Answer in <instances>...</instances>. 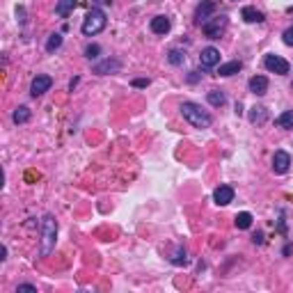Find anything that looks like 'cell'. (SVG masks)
<instances>
[{"mask_svg":"<svg viewBox=\"0 0 293 293\" xmlns=\"http://www.w3.org/2000/svg\"><path fill=\"white\" fill-rule=\"evenodd\" d=\"M181 115H183V119L190 126H195V128H209V126L213 124V117H211L206 110H202V106H197V103H192V101L181 103Z\"/></svg>","mask_w":293,"mask_h":293,"instance_id":"6da1fadb","label":"cell"},{"mask_svg":"<svg viewBox=\"0 0 293 293\" xmlns=\"http://www.w3.org/2000/svg\"><path fill=\"white\" fill-rule=\"evenodd\" d=\"M106 23H108L106 12H103L101 7H92L90 12H87V16H85V21H83V35H87V37L99 35V32L106 28Z\"/></svg>","mask_w":293,"mask_h":293,"instance_id":"7a4b0ae2","label":"cell"},{"mask_svg":"<svg viewBox=\"0 0 293 293\" xmlns=\"http://www.w3.org/2000/svg\"><path fill=\"white\" fill-rule=\"evenodd\" d=\"M55 238H58V222L53 216H46L42 222V257H48L53 252Z\"/></svg>","mask_w":293,"mask_h":293,"instance_id":"3957f363","label":"cell"},{"mask_svg":"<svg viewBox=\"0 0 293 293\" xmlns=\"http://www.w3.org/2000/svg\"><path fill=\"white\" fill-rule=\"evenodd\" d=\"M227 23H229V18L222 14V16H213V18H209L206 23H202V30L209 39H220V35L225 32V28H227Z\"/></svg>","mask_w":293,"mask_h":293,"instance_id":"277c9868","label":"cell"},{"mask_svg":"<svg viewBox=\"0 0 293 293\" xmlns=\"http://www.w3.org/2000/svg\"><path fill=\"white\" fill-rule=\"evenodd\" d=\"M263 66H266L268 71H273V73H280V76L289 73V69H291V64H289L282 55H273V53L263 58Z\"/></svg>","mask_w":293,"mask_h":293,"instance_id":"5b68a950","label":"cell"},{"mask_svg":"<svg viewBox=\"0 0 293 293\" xmlns=\"http://www.w3.org/2000/svg\"><path fill=\"white\" fill-rule=\"evenodd\" d=\"M199 62H202L204 69H213V66L220 64V51L213 46H206L202 51V55H199Z\"/></svg>","mask_w":293,"mask_h":293,"instance_id":"8992f818","label":"cell"},{"mask_svg":"<svg viewBox=\"0 0 293 293\" xmlns=\"http://www.w3.org/2000/svg\"><path fill=\"white\" fill-rule=\"evenodd\" d=\"M213 12H216V2H213V0H202L197 5V9H195V21H197L199 25L206 23Z\"/></svg>","mask_w":293,"mask_h":293,"instance_id":"52a82bcc","label":"cell"},{"mask_svg":"<svg viewBox=\"0 0 293 293\" xmlns=\"http://www.w3.org/2000/svg\"><path fill=\"white\" fill-rule=\"evenodd\" d=\"M289 168H291V156L287 154V151H275V156H273V172L275 174H287Z\"/></svg>","mask_w":293,"mask_h":293,"instance_id":"ba28073f","label":"cell"},{"mask_svg":"<svg viewBox=\"0 0 293 293\" xmlns=\"http://www.w3.org/2000/svg\"><path fill=\"white\" fill-rule=\"evenodd\" d=\"M121 69V62L115 60V58H106L103 62H99V64H94V73H99V76H108V73H117Z\"/></svg>","mask_w":293,"mask_h":293,"instance_id":"9c48e42d","label":"cell"},{"mask_svg":"<svg viewBox=\"0 0 293 293\" xmlns=\"http://www.w3.org/2000/svg\"><path fill=\"white\" fill-rule=\"evenodd\" d=\"M51 85H53V78H51V76H44V73H42V76H37L35 80H32V85H30V94L37 99V96H42L44 92L51 90Z\"/></svg>","mask_w":293,"mask_h":293,"instance_id":"30bf717a","label":"cell"},{"mask_svg":"<svg viewBox=\"0 0 293 293\" xmlns=\"http://www.w3.org/2000/svg\"><path fill=\"white\" fill-rule=\"evenodd\" d=\"M213 199H216L218 206H227V204H232L234 202V188L232 185H220V188H216Z\"/></svg>","mask_w":293,"mask_h":293,"instance_id":"8fae6325","label":"cell"},{"mask_svg":"<svg viewBox=\"0 0 293 293\" xmlns=\"http://www.w3.org/2000/svg\"><path fill=\"white\" fill-rule=\"evenodd\" d=\"M247 87H250L252 94L263 96L266 92H268V78H266V76H252L250 83H247Z\"/></svg>","mask_w":293,"mask_h":293,"instance_id":"7c38bea8","label":"cell"},{"mask_svg":"<svg viewBox=\"0 0 293 293\" xmlns=\"http://www.w3.org/2000/svg\"><path fill=\"white\" fill-rule=\"evenodd\" d=\"M172 28V21L168 16H154L151 18V32L154 35H168Z\"/></svg>","mask_w":293,"mask_h":293,"instance_id":"4fadbf2b","label":"cell"},{"mask_svg":"<svg viewBox=\"0 0 293 293\" xmlns=\"http://www.w3.org/2000/svg\"><path fill=\"white\" fill-rule=\"evenodd\" d=\"M240 18H243V21H245V23H261L263 21V14L259 12V9H254V7H243V9H240Z\"/></svg>","mask_w":293,"mask_h":293,"instance_id":"5bb4252c","label":"cell"},{"mask_svg":"<svg viewBox=\"0 0 293 293\" xmlns=\"http://www.w3.org/2000/svg\"><path fill=\"white\" fill-rule=\"evenodd\" d=\"M76 5H78V0H60V2L55 5V14H58L60 18H66L73 9H76Z\"/></svg>","mask_w":293,"mask_h":293,"instance_id":"9a60e30c","label":"cell"},{"mask_svg":"<svg viewBox=\"0 0 293 293\" xmlns=\"http://www.w3.org/2000/svg\"><path fill=\"white\" fill-rule=\"evenodd\" d=\"M250 121L252 124H263V121L268 119V110L263 108V106H254V108H250Z\"/></svg>","mask_w":293,"mask_h":293,"instance_id":"2e32d148","label":"cell"},{"mask_svg":"<svg viewBox=\"0 0 293 293\" xmlns=\"http://www.w3.org/2000/svg\"><path fill=\"white\" fill-rule=\"evenodd\" d=\"M240 62L238 60H232L227 62V64H220L218 66V76H234V73H238L240 71Z\"/></svg>","mask_w":293,"mask_h":293,"instance_id":"e0dca14e","label":"cell"},{"mask_svg":"<svg viewBox=\"0 0 293 293\" xmlns=\"http://www.w3.org/2000/svg\"><path fill=\"white\" fill-rule=\"evenodd\" d=\"M12 119H14V124H25V121L30 119V108H25V106H18V108L14 110Z\"/></svg>","mask_w":293,"mask_h":293,"instance_id":"ac0fdd59","label":"cell"},{"mask_svg":"<svg viewBox=\"0 0 293 293\" xmlns=\"http://www.w3.org/2000/svg\"><path fill=\"white\" fill-rule=\"evenodd\" d=\"M234 222H236V227L238 229H250L252 227V213L243 211V213H238V216L234 218Z\"/></svg>","mask_w":293,"mask_h":293,"instance_id":"d6986e66","label":"cell"},{"mask_svg":"<svg viewBox=\"0 0 293 293\" xmlns=\"http://www.w3.org/2000/svg\"><path fill=\"white\" fill-rule=\"evenodd\" d=\"M206 99H209V103H211V106H216V108L225 106V101H227V99H225V94H222L220 90H211L209 94H206Z\"/></svg>","mask_w":293,"mask_h":293,"instance_id":"ffe728a7","label":"cell"},{"mask_svg":"<svg viewBox=\"0 0 293 293\" xmlns=\"http://www.w3.org/2000/svg\"><path fill=\"white\" fill-rule=\"evenodd\" d=\"M275 124L280 128H293V110H287V113H282L280 117L275 119Z\"/></svg>","mask_w":293,"mask_h":293,"instance_id":"44dd1931","label":"cell"},{"mask_svg":"<svg viewBox=\"0 0 293 293\" xmlns=\"http://www.w3.org/2000/svg\"><path fill=\"white\" fill-rule=\"evenodd\" d=\"M60 46H62V35H60V32H55V35L48 37V42H46V51H48V53L58 51Z\"/></svg>","mask_w":293,"mask_h":293,"instance_id":"7402d4cb","label":"cell"},{"mask_svg":"<svg viewBox=\"0 0 293 293\" xmlns=\"http://www.w3.org/2000/svg\"><path fill=\"white\" fill-rule=\"evenodd\" d=\"M168 60H170V64H174V66H179V64H183V60H185V55L181 53L179 48H172L168 53Z\"/></svg>","mask_w":293,"mask_h":293,"instance_id":"603a6c76","label":"cell"},{"mask_svg":"<svg viewBox=\"0 0 293 293\" xmlns=\"http://www.w3.org/2000/svg\"><path fill=\"white\" fill-rule=\"evenodd\" d=\"M185 261H188L185 250H183V247H176V252H174V257H172V263H174V266H183Z\"/></svg>","mask_w":293,"mask_h":293,"instance_id":"cb8c5ba5","label":"cell"},{"mask_svg":"<svg viewBox=\"0 0 293 293\" xmlns=\"http://www.w3.org/2000/svg\"><path fill=\"white\" fill-rule=\"evenodd\" d=\"M99 53H101V46H99V44H90V46L85 48V55H87L90 60H94V58H99Z\"/></svg>","mask_w":293,"mask_h":293,"instance_id":"d4e9b609","label":"cell"},{"mask_svg":"<svg viewBox=\"0 0 293 293\" xmlns=\"http://www.w3.org/2000/svg\"><path fill=\"white\" fill-rule=\"evenodd\" d=\"M282 37H284V44H287V46H293V25L291 28H287Z\"/></svg>","mask_w":293,"mask_h":293,"instance_id":"484cf974","label":"cell"},{"mask_svg":"<svg viewBox=\"0 0 293 293\" xmlns=\"http://www.w3.org/2000/svg\"><path fill=\"white\" fill-rule=\"evenodd\" d=\"M18 291H30V293H37V287L35 284H18L16 287V293Z\"/></svg>","mask_w":293,"mask_h":293,"instance_id":"4316f807","label":"cell"},{"mask_svg":"<svg viewBox=\"0 0 293 293\" xmlns=\"http://www.w3.org/2000/svg\"><path fill=\"white\" fill-rule=\"evenodd\" d=\"M149 85V78H135L133 80V87H147Z\"/></svg>","mask_w":293,"mask_h":293,"instance_id":"83f0119b","label":"cell"},{"mask_svg":"<svg viewBox=\"0 0 293 293\" xmlns=\"http://www.w3.org/2000/svg\"><path fill=\"white\" fill-rule=\"evenodd\" d=\"M16 16H18V21H21V23L25 21V9H23V7H18V9H16Z\"/></svg>","mask_w":293,"mask_h":293,"instance_id":"f1b7e54d","label":"cell"},{"mask_svg":"<svg viewBox=\"0 0 293 293\" xmlns=\"http://www.w3.org/2000/svg\"><path fill=\"white\" fill-rule=\"evenodd\" d=\"M252 240H254V243H259V245H261V243H263V234H261V232H257V234H254V236H252Z\"/></svg>","mask_w":293,"mask_h":293,"instance_id":"f546056e","label":"cell"},{"mask_svg":"<svg viewBox=\"0 0 293 293\" xmlns=\"http://www.w3.org/2000/svg\"><path fill=\"white\" fill-rule=\"evenodd\" d=\"M188 80H190V83H197V80H199V71H192L190 76H188Z\"/></svg>","mask_w":293,"mask_h":293,"instance_id":"4dcf8cb0","label":"cell"},{"mask_svg":"<svg viewBox=\"0 0 293 293\" xmlns=\"http://www.w3.org/2000/svg\"><path fill=\"white\" fill-rule=\"evenodd\" d=\"M99 2H103V5H110V2H113V0H99Z\"/></svg>","mask_w":293,"mask_h":293,"instance_id":"1f68e13d","label":"cell"},{"mask_svg":"<svg viewBox=\"0 0 293 293\" xmlns=\"http://www.w3.org/2000/svg\"><path fill=\"white\" fill-rule=\"evenodd\" d=\"M291 87H293V85H291Z\"/></svg>","mask_w":293,"mask_h":293,"instance_id":"d6a6232c","label":"cell"}]
</instances>
